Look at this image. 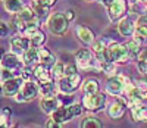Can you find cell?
Listing matches in <instances>:
<instances>
[{
    "instance_id": "1",
    "label": "cell",
    "mask_w": 147,
    "mask_h": 128,
    "mask_svg": "<svg viewBox=\"0 0 147 128\" xmlns=\"http://www.w3.org/2000/svg\"><path fill=\"white\" fill-rule=\"evenodd\" d=\"M132 87H134V84L131 83L128 77L122 75V74H116L113 77H109V80L106 83V93L116 97L122 93L127 94Z\"/></svg>"
},
{
    "instance_id": "2",
    "label": "cell",
    "mask_w": 147,
    "mask_h": 128,
    "mask_svg": "<svg viewBox=\"0 0 147 128\" xmlns=\"http://www.w3.org/2000/svg\"><path fill=\"white\" fill-rule=\"evenodd\" d=\"M69 21L68 18L65 16V14H60V12H55L49 16L47 19V28L53 35H57V37H63L68 30H69Z\"/></svg>"
},
{
    "instance_id": "3",
    "label": "cell",
    "mask_w": 147,
    "mask_h": 128,
    "mask_svg": "<svg viewBox=\"0 0 147 128\" xmlns=\"http://www.w3.org/2000/svg\"><path fill=\"white\" fill-rule=\"evenodd\" d=\"M106 52H107V56H109L110 62H115L116 65H124V63H128V60L131 59L127 44H122V43L112 41L107 46Z\"/></svg>"
},
{
    "instance_id": "4",
    "label": "cell",
    "mask_w": 147,
    "mask_h": 128,
    "mask_svg": "<svg viewBox=\"0 0 147 128\" xmlns=\"http://www.w3.org/2000/svg\"><path fill=\"white\" fill-rule=\"evenodd\" d=\"M127 108H128V97L125 96H116L115 97V102H112V103L109 105L107 108V115L112 119L115 121H119L125 116L127 113Z\"/></svg>"
},
{
    "instance_id": "5",
    "label": "cell",
    "mask_w": 147,
    "mask_h": 128,
    "mask_svg": "<svg viewBox=\"0 0 147 128\" xmlns=\"http://www.w3.org/2000/svg\"><path fill=\"white\" fill-rule=\"evenodd\" d=\"M38 94H40L38 83L30 80V81H24V85H22V88H21V91H19L13 99L18 102V103H24V102H31V100H34Z\"/></svg>"
},
{
    "instance_id": "6",
    "label": "cell",
    "mask_w": 147,
    "mask_h": 128,
    "mask_svg": "<svg viewBox=\"0 0 147 128\" xmlns=\"http://www.w3.org/2000/svg\"><path fill=\"white\" fill-rule=\"evenodd\" d=\"M82 105L90 112H100L106 106V94L100 93V91L99 93H91V94H84Z\"/></svg>"
},
{
    "instance_id": "7",
    "label": "cell",
    "mask_w": 147,
    "mask_h": 128,
    "mask_svg": "<svg viewBox=\"0 0 147 128\" xmlns=\"http://www.w3.org/2000/svg\"><path fill=\"white\" fill-rule=\"evenodd\" d=\"M82 83V78H81V74H72V75H65L59 80V93H74L77 91L80 85Z\"/></svg>"
},
{
    "instance_id": "8",
    "label": "cell",
    "mask_w": 147,
    "mask_h": 128,
    "mask_svg": "<svg viewBox=\"0 0 147 128\" xmlns=\"http://www.w3.org/2000/svg\"><path fill=\"white\" fill-rule=\"evenodd\" d=\"M24 81H25V80H24L21 75L3 81V83H2L3 96H6V97H15V96L21 91V88H22V85H24Z\"/></svg>"
},
{
    "instance_id": "9",
    "label": "cell",
    "mask_w": 147,
    "mask_h": 128,
    "mask_svg": "<svg viewBox=\"0 0 147 128\" xmlns=\"http://www.w3.org/2000/svg\"><path fill=\"white\" fill-rule=\"evenodd\" d=\"M109 18L112 22H116V21H121L127 15V10H128V3L127 0H113L112 5L109 7Z\"/></svg>"
},
{
    "instance_id": "10",
    "label": "cell",
    "mask_w": 147,
    "mask_h": 128,
    "mask_svg": "<svg viewBox=\"0 0 147 128\" xmlns=\"http://www.w3.org/2000/svg\"><path fill=\"white\" fill-rule=\"evenodd\" d=\"M93 50L88 49H80L75 53V62L81 69L87 68H96V59L93 58Z\"/></svg>"
},
{
    "instance_id": "11",
    "label": "cell",
    "mask_w": 147,
    "mask_h": 128,
    "mask_svg": "<svg viewBox=\"0 0 147 128\" xmlns=\"http://www.w3.org/2000/svg\"><path fill=\"white\" fill-rule=\"evenodd\" d=\"M9 46H10V52L22 56L31 47V41H30L28 37H25L22 34V35H18V37H12L10 41H9Z\"/></svg>"
},
{
    "instance_id": "12",
    "label": "cell",
    "mask_w": 147,
    "mask_h": 128,
    "mask_svg": "<svg viewBox=\"0 0 147 128\" xmlns=\"http://www.w3.org/2000/svg\"><path fill=\"white\" fill-rule=\"evenodd\" d=\"M24 65H25V63H24V60H22V62L19 60V55H16V53H13V52L5 53L3 58H2V66H3V68L22 71V66H24Z\"/></svg>"
},
{
    "instance_id": "13",
    "label": "cell",
    "mask_w": 147,
    "mask_h": 128,
    "mask_svg": "<svg viewBox=\"0 0 147 128\" xmlns=\"http://www.w3.org/2000/svg\"><path fill=\"white\" fill-rule=\"evenodd\" d=\"M137 24H134V21L129 16H124L121 21H118V31L122 37H132L136 33Z\"/></svg>"
},
{
    "instance_id": "14",
    "label": "cell",
    "mask_w": 147,
    "mask_h": 128,
    "mask_svg": "<svg viewBox=\"0 0 147 128\" xmlns=\"http://www.w3.org/2000/svg\"><path fill=\"white\" fill-rule=\"evenodd\" d=\"M60 106L57 96H43L40 99V108L46 115H52Z\"/></svg>"
},
{
    "instance_id": "15",
    "label": "cell",
    "mask_w": 147,
    "mask_h": 128,
    "mask_svg": "<svg viewBox=\"0 0 147 128\" xmlns=\"http://www.w3.org/2000/svg\"><path fill=\"white\" fill-rule=\"evenodd\" d=\"M38 90H40V96H57L59 94V84L55 83V80H47V81H41L38 83Z\"/></svg>"
},
{
    "instance_id": "16",
    "label": "cell",
    "mask_w": 147,
    "mask_h": 128,
    "mask_svg": "<svg viewBox=\"0 0 147 128\" xmlns=\"http://www.w3.org/2000/svg\"><path fill=\"white\" fill-rule=\"evenodd\" d=\"M55 78L52 69H49V66L43 65V63H37L34 65V80H37V83H41V81H47V80H52Z\"/></svg>"
},
{
    "instance_id": "17",
    "label": "cell",
    "mask_w": 147,
    "mask_h": 128,
    "mask_svg": "<svg viewBox=\"0 0 147 128\" xmlns=\"http://www.w3.org/2000/svg\"><path fill=\"white\" fill-rule=\"evenodd\" d=\"M77 37L78 40L84 44H91L94 40H96V35H94V31L88 27H85V25H78L77 27Z\"/></svg>"
},
{
    "instance_id": "18",
    "label": "cell",
    "mask_w": 147,
    "mask_h": 128,
    "mask_svg": "<svg viewBox=\"0 0 147 128\" xmlns=\"http://www.w3.org/2000/svg\"><path fill=\"white\" fill-rule=\"evenodd\" d=\"M31 7L34 9L35 16L38 18L40 21H46V19H49V16L52 15L50 14V7L46 6L41 0H32V2H31Z\"/></svg>"
},
{
    "instance_id": "19",
    "label": "cell",
    "mask_w": 147,
    "mask_h": 128,
    "mask_svg": "<svg viewBox=\"0 0 147 128\" xmlns=\"http://www.w3.org/2000/svg\"><path fill=\"white\" fill-rule=\"evenodd\" d=\"M52 118L55 121H57L59 124H65V122H69L72 118H75L72 115L69 106H59L53 113H52Z\"/></svg>"
},
{
    "instance_id": "20",
    "label": "cell",
    "mask_w": 147,
    "mask_h": 128,
    "mask_svg": "<svg viewBox=\"0 0 147 128\" xmlns=\"http://www.w3.org/2000/svg\"><path fill=\"white\" fill-rule=\"evenodd\" d=\"M24 58V63L25 65H37L40 62V47H35V46H31L25 53L22 55Z\"/></svg>"
},
{
    "instance_id": "21",
    "label": "cell",
    "mask_w": 147,
    "mask_h": 128,
    "mask_svg": "<svg viewBox=\"0 0 147 128\" xmlns=\"http://www.w3.org/2000/svg\"><path fill=\"white\" fill-rule=\"evenodd\" d=\"M40 63H43V65H46L49 68H52L56 63V56L53 55L52 50L47 49L46 46L40 47Z\"/></svg>"
},
{
    "instance_id": "22",
    "label": "cell",
    "mask_w": 147,
    "mask_h": 128,
    "mask_svg": "<svg viewBox=\"0 0 147 128\" xmlns=\"http://www.w3.org/2000/svg\"><path fill=\"white\" fill-rule=\"evenodd\" d=\"M81 91L84 94H91V93H99L100 91V83L96 78H87L81 84Z\"/></svg>"
},
{
    "instance_id": "23",
    "label": "cell",
    "mask_w": 147,
    "mask_h": 128,
    "mask_svg": "<svg viewBox=\"0 0 147 128\" xmlns=\"http://www.w3.org/2000/svg\"><path fill=\"white\" fill-rule=\"evenodd\" d=\"M3 7L7 14L18 15L24 9V0H3Z\"/></svg>"
},
{
    "instance_id": "24",
    "label": "cell",
    "mask_w": 147,
    "mask_h": 128,
    "mask_svg": "<svg viewBox=\"0 0 147 128\" xmlns=\"http://www.w3.org/2000/svg\"><path fill=\"white\" fill-rule=\"evenodd\" d=\"M127 47H128V52H129V56L132 60H137L138 59V55L141 53V47H140V40L137 38H131L127 43Z\"/></svg>"
},
{
    "instance_id": "25",
    "label": "cell",
    "mask_w": 147,
    "mask_h": 128,
    "mask_svg": "<svg viewBox=\"0 0 147 128\" xmlns=\"http://www.w3.org/2000/svg\"><path fill=\"white\" fill-rule=\"evenodd\" d=\"M40 24H41V21L38 19V18H35L34 21H30V22H27L25 24V28H24V31H22V34L25 35V37H32L37 31L40 30Z\"/></svg>"
},
{
    "instance_id": "26",
    "label": "cell",
    "mask_w": 147,
    "mask_h": 128,
    "mask_svg": "<svg viewBox=\"0 0 147 128\" xmlns=\"http://www.w3.org/2000/svg\"><path fill=\"white\" fill-rule=\"evenodd\" d=\"M46 40H47V35H46V33L41 31V30H38L32 37H30L31 46H35V47H41V46H44Z\"/></svg>"
},
{
    "instance_id": "27",
    "label": "cell",
    "mask_w": 147,
    "mask_h": 128,
    "mask_svg": "<svg viewBox=\"0 0 147 128\" xmlns=\"http://www.w3.org/2000/svg\"><path fill=\"white\" fill-rule=\"evenodd\" d=\"M81 127L82 128H102L103 124L99 121V118L93 116V115H88V116H85L81 122Z\"/></svg>"
},
{
    "instance_id": "28",
    "label": "cell",
    "mask_w": 147,
    "mask_h": 128,
    "mask_svg": "<svg viewBox=\"0 0 147 128\" xmlns=\"http://www.w3.org/2000/svg\"><path fill=\"white\" fill-rule=\"evenodd\" d=\"M18 16L21 18V19H24L25 22H30V21H34L37 16H35V12H34V9L31 7V6H24V9L18 14Z\"/></svg>"
},
{
    "instance_id": "29",
    "label": "cell",
    "mask_w": 147,
    "mask_h": 128,
    "mask_svg": "<svg viewBox=\"0 0 147 128\" xmlns=\"http://www.w3.org/2000/svg\"><path fill=\"white\" fill-rule=\"evenodd\" d=\"M25 21L24 19H21L18 15H15V18L10 21V28L13 30L15 33H21L22 34V31H24V28H25Z\"/></svg>"
},
{
    "instance_id": "30",
    "label": "cell",
    "mask_w": 147,
    "mask_h": 128,
    "mask_svg": "<svg viewBox=\"0 0 147 128\" xmlns=\"http://www.w3.org/2000/svg\"><path fill=\"white\" fill-rule=\"evenodd\" d=\"M65 63H62V62H56L55 65L52 66V74H53V77L56 80H60L62 77H65Z\"/></svg>"
},
{
    "instance_id": "31",
    "label": "cell",
    "mask_w": 147,
    "mask_h": 128,
    "mask_svg": "<svg viewBox=\"0 0 147 128\" xmlns=\"http://www.w3.org/2000/svg\"><path fill=\"white\" fill-rule=\"evenodd\" d=\"M107 46H109V44H106L105 40H94V41L91 43V50H93L94 55H99V53L106 52Z\"/></svg>"
},
{
    "instance_id": "32",
    "label": "cell",
    "mask_w": 147,
    "mask_h": 128,
    "mask_svg": "<svg viewBox=\"0 0 147 128\" xmlns=\"http://www.w3.org/2000/svg\"><path fill=\"white\" fill-rule=\"evenodd\" d=\"M57 99H59L60 106H71L72 103H75V99H74L72 93H68V94L59 93V94H57Z\"/></svg>"
},
{
    "instance_id": "33",
    "label": "cell",
    "mask_w": 147,
    "mask_h": 128,
    "mask_svg": "<svg viewBox=\"0 0 147 128\" xmlns=\"http://www.w3.org/2000/svg\"><path fill=\"white\" fill-rule=\"evenodd\" d=\"M10 115H12V110H10L9 108H3V109H2V115H0V124H2L3 128L10 127Z\"/></svg>"
},
{
    "instance_id": "34",
    "label": "cell",
    "mask_w": 147,
    "mask_h": 128,
    "mask_svg": "<svg viewBox=\"0 0 147 128\" xmlns=\"http://www.w3.org/2000/svg\"><path fill=\"white\" fill-rule=\"evenodd\" d=\"M21 77L25 81L34 80V66L32 65H24L22 66V71H21Z\"/></svg>"
},
{
    "instance_id": "35",
    "label": "cell",
    "mask_w": 147,
    "mask_h": 128,
    "mask_svg": "<svg viewBox=\"0 0 147 128\" xmlns=\"http://www.w3.org/2000/svg\"><path fill=\"white\" fill-rule=\"evenodd\" d=\"M134 37L140 41H147V27H144V25H137Z\"/></svg>"
},
{
    "instance_id": "36",
    "label": "cell",
    "mask_w": 147,
    "mask_h": 128,
    "mask_svg": "<svg viewBox=\"0 0 147 128\" xmlns=\"http://www.w3.org/2000/svg\"><path fill=\"white\" fill-rule=\"evenodd\" d=\"M82 108H84V105H82V103L80 105V103H77V102L69 106V109H71V112H72L74 116H81V115H82Z\"/></svg>"
},
{
    "instance_id": "37",
    "label": "cell",
    "mask_w": 147,
    "mask_h": 128,
    "mask_svg": "<svg viewBox=\"0 0 147 128\" xmlns=\"http://www.w3.org/2000/svg\"><path fill=\"white\" fill-rule=\"evenodd\" d=\"M2 33H0V35H2V38H6V37H9V34H10V31H12V28H10V25H7L5 21L2 22Z\"/></svg>"
},
{
    "instance_id": "38",
    "label": "cell",
    "mask_w": 147,
    "mask_h": 128,
    "mask_svg": "<svg viewBox=\"0 0 147 128\" xmlns=\"http://www.w3.org/2000/svg\"><path fill=\"white\" fill-rule=\"evenodd\" d=\"M78 65H72V63H68L65 66V75H72V74H77L78 69H77Z\"/></svg>"
},
{
    "instance_id": "39",
    "label": "cell",
    "mask_w": 147,
    "mask_h": 128,
    "mask_svg": "<svg viewBox=\"0 0 147 128\" xmlns=\"http://www.w3.org/2000/svg\"><path fill=\"white\" fill-rule=\"evenodd\" d=\"M137 68H138V71H140L141 74L147 75V62H144V60H137Z\"/></svg>"
},
{
    "instance_id": "40",
    "label": "cell",
    "mask_w": 147,
    "mask_h": 128,
    "mask_svg": "<svg viewBox=\"0 0 147 128\" xmlns=\"http://www.w3.org/2000/svg\"><path fill=\"white\" fill-rule=\"evenodd\" d=\"M65 16L68 18V21H69V22H72L74 19H75V12H74L72 9H68V10L65 12Z\"/></svg>"
},
{
    "instance_id": "41",
    "label": "cell",
    "mask_w": 147,
    "mask_h": 128,
    "mask_svg": "<svg viewBox=\"0 0 147 128\" xmlns=\"http://www.w3.org/2000/svg\"><path fill=\"white\" fill-rule=\"evenodd\" d=\"M49 128H57V127H60V125H62V124H59L57 121H55L53 118H50V119H49L47 121V124H46Z\"/></svg>"
},
{
    "instance_id": "42",
    "label": "cell",
    "mask_w": 147,
    "mask_h": 128,
    "mask_svg": "<svg viewBox=\"0 0 147 128\" xmlns=\"http://www.w3.org/2000/svg\"><path fill=\"white\" fill-rule=\"evenodd\" d=\"M137 25H144V27H147V15H141L137 19Z\"/></svg>"
},
{
    "instance_id": "43",
    "label": "cell",
    "mask_w": 147,
    "mask_h": 128,
    "mask_svg": "<svg viewBox=\"0 0 147 128\" xmlns=\"http://www.w3.org/2000/svg\"><path fill=\"white\" fill-rule=\"evenodd\" d=\"M41 2L46 5V6H49V7H52L53 5H56L57 3V0H41Z\"/></svg>"
},
{
    "instance_id": "44",
    "label": "cell",
    "mask_w": 147,
    "mask_h": 128,
    "mask_svg": "<svg viewBox=\"0 0 147 128\" xmlns=\"http://www.w3.org/2000/svg\"><path fill=\"white\" fill-rule=\"evenodd\" d=\"M97 2H99L100 5H103V6H110V5H112V2H113V0H97Z\"/></svg>"
},
{
    "instance_id": "45",
    "label": "cell",
    "mask_w": 147,
    "mask_h": 128,
    "mask_svg": "<svg viewBox=\"0 0 147 128\" xmlns=\"http://www.w3.org/2000/svg\"><path fill=\"white\" fill-rule=\"evenodd\" d=\"M138 2H140V3H143V5L147 7V0H138Z\"/></svg>"
},
{
    "instance_id": "46",
    "label": "cell",
    "mask_w": 147,
    "mask_h": 128,
    "mask_svg": "<svg viewBox=\"0 0 147 128\" xmlns=\"http://www.w3.org/2000/svg\"><path fill=\"white\" fill-rule=\"evenodd\" d=\"M85 2H93V0H85Z\"/></svg>"
},
{
    "instance_id": "47",
    "label": "cell",
    "mask_w": 147,
    "mask_h": 128,
    "mask_svg": "<svg viewBox=\"0 0 147 128\" xmlns=\"http://www.w3.org/2000/svg\"><path fill=\"white\" fill-rule=\"evenodd\" d=\"M132 2H138V0H132Z\"/></svg>"
}]
</instances>
